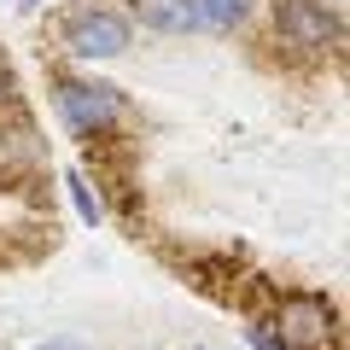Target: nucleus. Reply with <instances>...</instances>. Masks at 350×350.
Wrapping results in <instances>:
<instances>
[{
  "label": "nucleus",
  "instance_id": "3",
  "mask_svg": "<svg viewBox=\"0 0 350 350\" xmlns=\"http://www.w3.org/2000/svg\"><path fill=\"white\" fill-rule=\"evenodd\" d=\"M129 41H135V29H129V18L111 12V6H88V12H76L70 24H64V47H70L82 64L123 59Z\"/></svg>",
  "mask_w": 350,
  "mask_h": 350
},
{
  "label": "nucleus",
  "instance_id": "10",
  "mask_svg": "<svg viewBox=\"0 0 350 350\" xmlns=\"http://www.w3.org/2000/svg\"><path fill=\"white\" fill-rule=\"evenodd\" d=\"M36 350H82L76 338H47V345H36Z\"/></svg>",
  "mask_w": 350,
  "mask_h": 350
},
{
  "label": "nucleus",
  "instance_id": "7",
  "mask_svg": "<svg viewBox=\"0 0 350 350\" xmlns=\"http://www.w3.org/2000/svg\"><path fill=\"white\" fill-rule=\"evenodd\" d=\"M70 199H76V211H82V222H100V199H94V193H88V181H82V175H76L70 170Z\"/></svg>",
  "mask_w": 350,
  "mask_h": 350
},
{
  "label": "nucleus",
  "instance_id": "5",
  "mask_svg": "<svg viewBox=\"0 0 350 350\" xmlns=\"http://www.w3.org/2000/svg\"><path fill=\"white\" fill-rule=\"evenodd\" d=\"M135 18L158 36H193L199 29V12H193V0H135Z\"/></svg>",
  "mask_w": 350,
  "mask_h": 350
},
{
  "label": "nucleus",
  "instance_id": "9",
  "mask_svg": "<svg viewBox=\"0 0 350 350\" xmlns=\"http://www.w3.org/2000/svg\"><path fill=\"white\" fill-rule=\"evenodd\" d=\"M12 94H18V82H12V64H6V59H0V105H6V100H12Z\"/></svg>",
  "mask_w": 350,
  "mask_h": 350
},
{
  "label": "nucleus",
  "instance_id": "8",
  "mask_svg": "<svg viewBox=\"0 0 350 350\" xmlns=\"http://www.w3.org/2000/svg\"><path fill=\"white\" fill-rule=\"evenodd\" d=\"M245 333H251V345H257V350H292V345H286V338H280V333H275L269 321H251Z\"/></svg>",
  "mask_w": 350,
  "mask_h": 350
},
{
  "label": "nucleus",
  "instance_id": "6",
  "mask_svg": "<svg viewBox=\"0 0 350 350\" xmlns=\"http://www.w3.org/2000/svg\"><path fill=\"white\" fill-rule=\"evenodd\" d=\"M251 6H257V0H193V12H199V29H239L251 18Z\"/></svg>",
  "mask_w": 350,
  "mask_h": 350
},
{
  "label": "nucleus",
  "instance_id": "1",
  "mask_svg": "<svg viewBox=\"0 0 350 350\" xmlns=\"http://www.w3.org/2000/svg\"><path fill=\"white\" fill-rule=\"evenodd\" d=\"M53 105H59L64 129L82 140L105 135V129L123 123V94H117L111 82H82V76H64L59 88H53Z\"/></svg>",
  "mask_w": 350,
  "mask_h": 350
},
{
  "label": "nucleus",
  "instance_id": "4",
  "mask_svg": "<svg viewBox=\"0 0 350 350\" xmlns=\"http://www.w3.org/2000/svg\"><path fill=\"white\" fill-rule=\"evenodd\" d=\"M275 29L298 53H321V47H338L345 41L338 12H327L321 0H275Z\"/></svg>",
  "mask_w": 350,
  "mask_h": 350
},
{
  "label": "nucleus",
  "instance_id": "2",
  "mask_svg": "<svg viewBox=\"0 0 350 350\" xmlns=\"http://www.w3.org/2000/svg\"><path fill=\"white\" fill-rule=\"evenodd\" d=\"M280 338H286L292 350H327V338L338 333V304L327 298V292H286L280 298Z\"/></svg>",
  "mask_w": 350,
  "mask_h": 350
},
{
  "label": "nucleus",
  "instance_id": "11",
  "mask_svg": "<svg viewBox=\"0 0 350 350\" xmlns=\"http://www.w3.org/2000/svg\"><path fill=\"white\" fill-rule=\"evenodd\" d=\"M18 6H41V0H18Z\"/></svg>",
  "mask_w": 350,
  "mask_h": 350
}]
</instances>
